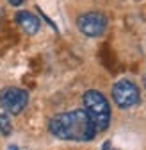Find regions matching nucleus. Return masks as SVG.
Masks as SVG:
<instances>
[{
	"label": "nucleus",
	"mask_w": 146,
	"mask_h": 150,
	"mask_svg": "<svg viewBox=\"0 0 146 150\" xmlns=\"http://www.w3.org/2000/svg\"><path fill=\"white\" fill-rule=\"evenodd\" d=\"M48 130L52 136L64 141H91L96 134L95 123L91 122L86 109L59 112L50 118Z\"/></svg>",
	"instance_id": "f257e3e1"
},
{
	"label": "nucleus",
	"mask_w": 146,
	"mask_h": 150,
	"mask_svg": "<svg viewBox=\"0 0 146 150\" xmlns=\"http://www.w3.org/2000/svg\"><path fill=\"white\" fill-rule=\"evenodd\" d=\"M86 112L89 115L91 122L95 123L96 132H102L111 123V105H109L107 98L96 89H89L82 97Z\"/></svg>",
	"instance_id": "f03ea898"
},
{
	"label": "nucleus",
	"mask_w": 146,
	"mask_h": 150,
	"mask_svg": "<svg viewBox=\"0 0 146 150\" xmlns=\"http://www.w3.org/2000/svg\"><path fill=\"white\" fill-rule=\"evenodd\" d=\"M139 98V88L128 79H121L112 86V100L119 109H130L137 105Z\"/></svg>",
	"instance_id": "7ed1b4c3"
},
{
	"label": "nucleus",
	"mask_w": 146,
	"mask_h": 150,
	"mask_svg": "<svg viewBox=\"0 0 146 150\" xmlns=\"http://www.w3.org/2000/svg\"><path fill=\"white\" fill-rule=\"evenodd\" d=\"M77 27L87 38H98L107 29V18L98 11H89L77 18Z\"/></svg>",
	"instance_id": "20e7f679"
},
{
	"label": "nucleus",
	"mask_w": 146,
	"mask_h": 150,
	"mask_svg": "<svg viewBox=\"0 0 146 150\" xmlns=\"http://www.w3.org/2000/svg\"><path fill=\"white\" fill-rule=\"evenodd\" d=\"M29 104V93L22 88H6L0 91V105L9 115H20Z\"/></svg>",
	"instance_id": "39448f33"
},
{
	"label": "nucleus",
	"mask_w": 146,
	"mask_h": 150,
	"mask_svg": "<svg viewBox=\"0 0 146 150\" xmlns=\"http://www.w3.org/2000/svg\"><path fill=\"white\" fill-rule=\"evenodd\" d=\"M14 22L20 25L22 30L27 32L29 36L38 34V30H39V20H38V16H34L29 11H18L14 14Z\"/></svg>",
	"instance_id": "423d86ee"
},
{
	"label": "nucleus",
	"mask_w": 146,
	"mask_h": 150,
	"mask_svg": "<svg viewBox=\"0 0 146 150\" xmlns=\"http://www.w3.org/2000/svg\"><path fill=\"white\" fill-rule=\"evenodd\" d=\"M0 132L4 136H9L13 132V123H11V118H9V112H2V115H0Z\"/></svg>",
	"instance_id": "0eeeda50"
},
{
	"label": "nucleus",
	"mask_w": 146,
	"mask_h": 150,
	"mask_svg": "<svg viewBox=\"0 0 146 150\" xmlns=\"http://www.w3.org/2000/svg\"><path fill=\"white\" fill-rule=\"evenodd\" d=\"M7 2H9L11 6H14V7H18V6H22V4H23V0H7Z\"/></svg>",
	"instance_id": "6e6552de"
},
{
	"label": "nucleus",
	"mask_w": 146,
	"mask_h": 150,
	"mask_svg": "<svg viewBox=\"0 0 146 150\" xmlns=\"http://www.w3.org/2000/svg\"><path fill=\"white\" fill-rule=\"evenodd\" d=\"M7 150H18V146H16V145H9Z\"/></svg>",
	"instance_id": "1a4fd4ad"
}]
</instances>
